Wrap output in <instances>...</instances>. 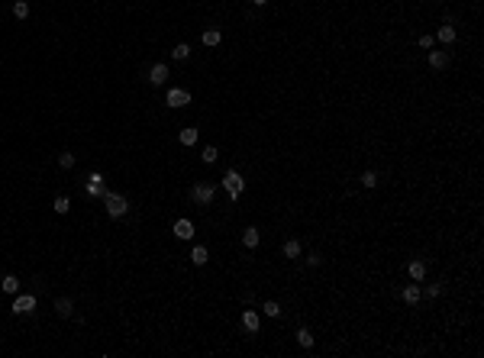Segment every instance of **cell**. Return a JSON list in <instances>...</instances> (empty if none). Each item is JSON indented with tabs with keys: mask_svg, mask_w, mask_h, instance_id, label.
Returning a JSON list of instances; mask_svg holds the SVG:
<instances>
[{
	"mask_svg": "<svg viewBox=\"0 0 484 358\" xmlns=\"http://www.w3.org/2000/svg\"><path fill=\"white\" fill-rule=\"evenodd\" d=\"M32 310H36V297H32V294H19V297L13 300V313L16 316H29Z\"/></svg>",
	"mask_w": 484,
	"mask_h": 358,
	"instance_id": "277c9868",
	"label": "cell"
},
{
	"mask_svg": "<svg viewBox=\"0 0 484 358\" xmlns=\"http://www.w3.org/2000/svg\"><path fill=\"white\" fill-rule=\"evenodd\" d=\"M55 313H58V316H65V320H68V316L74 313V304H71V297H58V300H55Z\"/></svg>",
	"mask_w": 484,
	"mask_h": 358,
	"instance_id": "5bb4252c",
	"label": "cell"
},
{
	"mask_svg": "<svg viewBox=\"0 0 484 358\" xmlns=\"http://www.w3.org/2000/svg\"><path fill=\"white\" fill-rule=\"evenodd\" d=\"M242 326L249 329V333H258V313L255 310H245L242 313Z\"/></svg>",
	"mask_w": 484,
	"mask_h": 358,
	"instance_id": "9a60e30c",
	"label": "cell"
},
{
	"mask_svg": "<svg viewBox=\"0 0 484 358\" xmlns=\"http://www.w3.org/2000/svg\"><path fill=\"white\" fill-rule=\"evenodd\" d=\"M258 239H262V236H258V229H255V226L242 229V245H245V249H258Z\"/></svg>",
	"mask_w": 484,
	"mask_h": 358,
	"instance_id": "8fae6325",
	"label": "cell"
},
{
	"mask_svg": "<svg viewBox=\"0 0 484 358\" xmlns=\"http://www.w3.org/2000/svg\"><path fill=\"white\" fill-rule=\"evenodd\" d=\"M58 165H61V168H74V155L71 152H61L58 155Z\"/></svg>",
	"mask_w": 484,
	"mask_h": 358,
	"instance_id": "83f0119b",
	"label": "cell"
},
{
	"mask_svg": "<svg viewBox=\"0 0 484 358\" xmlns=\"http://www.w3.org/2000/svg\"><path fill=\"white\" fill-rule=\"evenodd\" d=\"M52 210H55V213H58V216H65V213H68V210H71V200H68V197H65V194H58V197H55V200H52Z\"/></svg>",
	"mask_w": 484,
	"mask_h": 358,
	"instance_id": "2e32d148",
	"label": "cell"
},
{
	"mask_svg": "<svg viewBox=\"0 0 484 358\" xmlns=\"http://www.w3.org/2000/svg\"><path fill=\"white\" fill-rule=\"evenodd\" d=\"M213 197H216V187H213V184H194V187H190V200H194L197 206L213 203Z\"/></svg>",
	"mask_w": 484,
	"mask_h": 358,
	"instance_id": "7a4b0ae2",
	"label": "cell"
},
{
	"mask_svg": "<svg viewBox=\"0 0 484 358\" xmlns=\"http://www.w3.org/2000/svg\"><path fill=\"white\" fill-rule=\"evenodd\" d=\"M433 45H436L433 36H420V49H433Z\"/></svg>",
	"mask_w": 484,
	"mask_h": 358,
	"instance_id": "f546056e",
	"label": "cell"
},
{
	"mask_svg": "<svg viewBox=\"0 0 484 358\" xmlns=\"http://www.w3.org/2000/svg\"><path fill=\"white\" fill-rule=\"evenodd\" d=\"M190 261H194V265H207V261H210L207 249H203V245H194V252H190Z\"/></svg>",
	"mask_w": 484,
	"mask_h": 358,
	"instance_id": "7402d4cb",
	"label": "cell"
},
{
	"mask_svg": "<svg viewBox=\"0 0 484 358\" xmlns=\"http://www.w3.org/2000/svg\"><path fill=\"white\" fill-rule=\"evenodd\" d=\"M171 58H174V61H187V58H190V45H187V42L174 45V49H171Z\"/></svg>",
	"mask_w": 484,
	"mask_h": 358,
	"instance_id": "ffe728a7",
	"label": "cell"
},
{
	"mask_svg": "<svg viewBox=\"0 0 484 358\" xmlns=\"http://www.w3.org/2000/svg\"><path fill=\"white\" fill-rule=\"evenodd\" d=\"M216 158H220V149H216V146H207V149L200 152V162H203V165H213Z\"/></svg>",
	"mask_w": 484,
	"mask_h": 358,
	"instance_id": "603a6c76",
	"label": "cell"
},
{
	"mask_svg": "<svg viewBox=\"0 0 484 358\" xmlns=\"http://www.w3.org/2000/svg\"><path fill=\"white\" fill-rule=\"evenodd\" d=\"M281 252H284V258H301V242H297V239H288Z\"/></svg>",
	"mask_w": 484,
	"mask_h": 358,
	"instance_id": "e0dca14e",
	"label": "cell"
},
{
	"mask_svg": "<svg viewBox=\"0 0 484 358\" xmlns=\"http://www.w3.org/2000/svg\"><path fill=\"white\" fill-rule=\"evenodd\" d=\"M439 294H442V284H429V287H426V297H433V300H436Z\"/></svg>",
	"mask_w": 484,
	"mask_h": 358,
	"instance_id": "f1b7e54d",
	"label": "cell"
},
{
	"mask_svg": "<svg viewBox=\"0 0 484 358\" xmlns=\"http://www.w3.org/2000/svg\"><path fill=\"white\" fill-rule=\"evenodd\" d=\"M13 16L26 19V16H29V3H26V0H16V3H13Z\"/></svg>",
	"mask_w": 484,
	"mask_h": 358,
	"instance_id": "cb8c5ba5",
	"label": "cell"
},
{
	"mask_svg": "<svg viewBox=\"0 0 484 358\" xmlns=\"http://www.w3.org/2000/svg\"><path fill=\"white\" fill-rule=\"evenodd\" d=\"M203 45H210V49H213V45H220V39H223V32L220 29H203Z\"/></svg>",
	"mask_w": 484,
	"mask_h": 358,
	"instance_id": "ac0fdd59",
	"label": "cell"
},
{
	"mask_svg": "<svg viewBox=\"0 0 484 358\" xmlns=\"http://www.w3.org/2000/svg\"><path fill=\"white\" fill-rule=\"evenodd\" d=\"M197 142V129H181V146H194Z\"/></svg>",
	"mask_w": 484,
	"mask_h": 358,
	"instance_id": "d4e9b609",
	"label": "cell"
},
{
	"mask_svg": "<svg viewBox=\"0 0 484 358\" xmlns=\"http://www.w3.org/2000/svg\"><path fill=\"white\" fill-rule=\"evenodd\" d=\"M104 210H107V216L120 219V216H126V213H129V200H126L123 194H113V190H107V194H104Z\"/></svg>",
	"mask_w": 484,
	"mask_h": 358,
	"instance_id": "6da1fadb",
	"label": "cell"
},
{
	"mask_svg": "<svg viewBox=\"0 0 484 358\" xmlns=\"http://www.w3.org/2000/svg\"><path fill=\"white\" fill-rule=\"evenodd\" d=\"M262 313L271 316V320H278V316H281V304H278V300H265V304H262Z\"/></svg>",
	"mask_w": 484,
	"mask_h": 358,
	"instance_id": "d6986e66",
	"label": "cell"
},
{
	"mask_svg": "<svg viewBox=\"0 0 484 358\" xmlns=\"http://www.w3.org/2000/svg\"><path fill=\"white\" fill-rule=\"evenodd\" d=\"M223 187H226V194H229V197L236 200V197H239L242 190H245V181H242V175H239V171H233V168H229L226 175H223Z\"/></svg>",
	"mask_w": 484,
	"mask_h": 358,
	"instance_id": "3957f363",
	"label": "cell"
},
{
	"mask_svg": "<svg viewBox=\"0 0 484 358\" xmlns=\"http://www.w3.org/2000/svg\"><path fill=\"white\" fill-rule=\"evenodd\" d=\"M149 81H152L155 87H161V84L168 81V65H161V61H159V65H152V71H149Z\"/></svg>",
	"mask_w": 484,
	"mask_h": 358,
	"instance_id": "9c48e42d",
	"label": "cell"
},
{
	"mask_svg": "<svg viewBox=\"0 0 484 358\" xmlns=\"http://www.w3.org/2000/svg\"><path fill=\"white\" fill-rule=\"evenodd\" d=\"M87 194H91V197H104V194H107V187H104V175H97V171H94V175L87 178Z\"/></svg>",
	"mask_w": 484,
	"mask_h": 358,
	"instance_id": "52a82bcc",
	"label": "cell"
},
{
	"mask_svg": "<svg viewBox=\"0 0 484 358\" xmlns=\"http://www.w3.org/2000/svg\"><path fill=\"white\" fill-rule=\"evenodd\" d=\"M436 36H439V42H442V45H452V42H455V26H452V23H442Z\"/></svg>",
	"mask_w": 484,
	"mask_h": 358,
	"instance_id": "30bf717a",
	"label": "cell"
},
{
	"mask_svg": "<svg viewBox=\"0 0 484 358\" xmlns=\"http://www.w3.org/2000/svg\"><path fill=\"white\" fill-rule=\"evenodd\" d=\"M420 281H413L410 287H404V304H410V307H417V300H420Z\"/></svg>",
	"mask_w": 484,
	"mask_h": 358,
	"instance_id": "7c38bea8",
	"label": "cell"
},
{
	"mask_svg": "<svg viewBox=\"0 0 484 358\" xmlns=\"http://www.w3.org/2000/svg\"><path fill=\"white\" fill-rule=\"evenodd\" d=\"M0 291L3 294H19V278L16 274H6V278L0 281Z\"/></svg>",
	"mask_w": 484,
	"mask_h": 358,
	"instance_id": "4fadbf2b",
	"label": "cell"
},
{
	"mask_svg": "<svg viewBox=\"0 0 484 358\" xmlns=\"http://www.w3.org/2000/svg\"><path fill=\"white\" fill-rule=\"evenodd\" d=\"M429 65H433V68H446V65H449V55H446V52H439V49L429 52Z\"/></svg>",
	"mask_w": 484,
	"mask_h": 358,
	"instance_id": "44dd1931",
	"label": "cell"
},
{
	"mask_svg": "<svg viewBox=\"0 0 484 358\" xmlns=\"http://www.w3.org/2000/svg\"><path fill=\"white\" fill-rule=\"evenodd\" d=\"M252 3H255V6H265V3H268V0H252Z\"/></svg>",
	"mask_w": 484,
	"mask_h": 358,
	"instance_id": "4dcf8cb0",
	"label": "cell"
},
{
	"mask_svg": "<svg viewBox=\"0 0 484 358\" xmlns=\"http://www.w3.org/2000/svg\"><path fill=\"white\" fill-rule=\"evenodd\" d=\"M297 342H301L304 349H310V346H313V336H310V329H297Z\"/></svg>",
	"mask_w": 484,
	"mask_h": 358,
	"instance_id": "484cf974",
	"label": "cell"
},
{
	"mask_svg": "<svg viewBox=\"0 0 484 358\" xmlns=\"http://www.w3.org/2000/svg\"><path fill=\"white\" fill-rule=\"evenodd\" d=\"M171 232L181 239V242H190V239H194V223H190V219H178V223L171 226Z\"/></svg>",
	"mask_w": 484,
	"mask_h": 358,
	"instance_id": "8992f818",
	"label": "cell"
},
{
	"mask_svg": "<svg viewBox=\"0 0 484 358\" xmlns=\"http://www.w3.org/2000/svg\"><path fill=\"white\" fill-rule=\"evenodd\" d=\"M407 274H410V281H423L426 278V261L423 258H413L410 265H407Z\"/></svg>",
	"mask_w": 484,
	"mask_h": 358,
	"instance_id": "ba28073f",
	"label": "cell"
},
{
	"mask_svg": "<svg viewBox=\"0 0 484 358\" xmlns=\"http://www.w3.org/2000/svg\"><path fill=\"white\" fill-rule=\"evenodd\" d=\"M165 103H168V107H174V110H181V107H187V103H190V94L181 91V87H171V91L165 94Z\"/></svg>",
	"mask_w": 484,
	"mask_h": 358,
	"instance_id": "5b68a950",
	"label": "cell"
},
{
	"mask_svg": "<svg viewBox=\"0 0 484 358\" xmlns=\"http://www.w3.org/2000/svg\"><path fill=\"white\" fill-rule=\"evenodd\" d=\"M374 184H378V175H374V171H362V187L371 190Z\"/></svg>",
	"mask_w": 484,
	"mask_h": 358,
	"instance_id": "4316f807",
	"label": "cell"
}]
</instances>
